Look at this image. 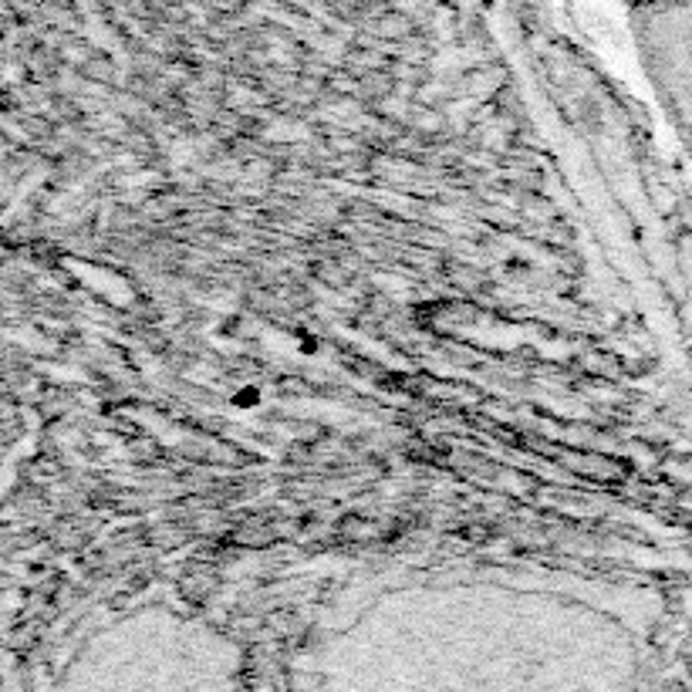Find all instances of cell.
Instances as JSON below:
<instances>
[{"mask_svg":"<svg viewBox=\"0 0 692 692\" xmlns=\"http://www.w3.org/2000/svg\"><path fill=\"white\" fill-rule=\"evenodd\" d=\"M632 34L648 81L692 139V0L632 8Z\"/></svg>","mask_w":692,"mask_h":692,"instance_id":"1","label":"cell"},{"mask_svg":"<svg viewBox=\"0 0 692 692\" xmlns=\"http://www.w3.org/2000/svg\"><path fill=\"white\" fill-rule=\"evenodd\" d=\"M628 8H642V4H656V0H625Z\"/></svg>","mask_w":692,"mask_h":692,"instance_id":"2","label":"cell"}]
</instances>
